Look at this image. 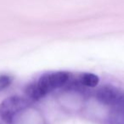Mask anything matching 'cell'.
Masks as SVG:
<instances>
[{
	"label": "cell",
	"instance_id": "1",
	"mask_svg": "<svg viewBox=\"0 0 124 124\" xmlns=\"http://www.w3.org/2000/svg\"><path fill=\"white\" fill-rule=\"evenodd\" d=\"M29 106V99L18 95L10 96L0 104V118L6 123H12L15 116Z\"/></svg>",
	"mask_w": 124,
	"mask_h": 124
},
{
	"label": "cell",
	"instance_id": "2",
	"mask_svg": "<svg viewBox=\"0 0 124 124\" xmlns=\"http://www.w3.org/2000/svg\"><path fill=\"white\" fill-rule=\"evenodd\" d=\"M70 74L67 71H55L45 73L39 78L37 86L43 98L50 92L64 86L70 79Z\"/></svg>",
	"mask_w": 124,
	"mask_h": 124
},
{
	"label": "cell",
	"instance_id": "3",
	"mask_svg": "<svg viewBox=\"0 0 124 124\" xmlns=\"http://www.w3.org/2000/svg\"><path fill=\"white\" fill-rule=\"evenodd\" d=\"M96 97L103 105L116 106L124 98V93L116 87L106 85L101 87L97 91Z\"/></svg>",
	"mask_w": 124,
	"mask_h": 124
},
{
	"label": "cell",
	"instance_id": "4",
	"mask_svg": "<svg viewBox=\"0 0 124 124\" xmlns=\"http://www.w3.org/2000/svg\"><path fill=\"white\" fill-rule=\"evenodd\" d=\"M80 83L85 87L94 88L100 83V78L97 75L93 73L85 72L80 76Z\"/></svg>",
	"mask_w": 124,
	"mask_h": 124
},
{
	"label": "cell",
	"instance_id": "5",
	"mask_svg": "<svg viewBox=\"0 0 124 124\" xmlns=\"http://www.w3.org/2000/svg\"><path fill=\"white\" fill-rule=\"evenodd\" d=\"M109 120L110 124H124V108L113 107Z\"/></svg>",
	"mask_w": 124,
	"mask_h": 124
},
{
	"label": "cell",
	"instance_id": "6",
	"mask_svg": "<svg viewBox=\"0 0 124 124\" xmlns=\"http://www.w3.org/2000/svg\"><path fill=\"white\" fill-rule=\"evenodd\" d=\"M25 93L26 94V97L31 100H38L43 98L41 93L38 88L37 83H31L27 85L25 89Z\"/></svg>",
	"mask_w": 124,
	"mask_h": 124
},
{
	"label": "cell",
	"instance_id": "7",
	"mask_svg": "<svg viewBox=\"0 0 124 124\" xmlns=\"http://www.w3.org/2000/svg\"><path fill=\"white\" fill-rule=\"evenodd\" d=\"M13 82V78L8 75H1L0 76V92L5 89Z\"/></svg>",
	"mask_w": 124,
	"mask_h": 124
}]
</instances>
